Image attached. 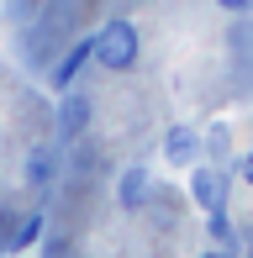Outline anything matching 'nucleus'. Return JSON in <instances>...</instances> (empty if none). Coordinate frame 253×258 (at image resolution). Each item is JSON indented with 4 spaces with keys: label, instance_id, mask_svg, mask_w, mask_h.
Returning a JSON list of instances; mask_svg holds the SVG:
<instances>
[{
    "label": "nucleus",
    "instance_id": "obj_1",
    "mask_svg": "<svg viewBox=\"0 0 253 258\" xmlns=\"http://www.w3.org/2000/svg\"><path fill=\"white\" fill-rule=\"evenodd\" d=\"M90 58L111 74H126L137 63V27L132 21H106V27L90 37Z\"/></svg>",
    "mask_w": 253,
    "mask_h": 258
},
{
    "label": "nucleus",
    "instance_id": "obj_2",
    "mask_svg": "<svg viewBox=\"0 0 253 258\" xmlns=\"http://www.w3.org/2000/svg\"><path fill=\"white\" fill-rule=\"evenodd\" d=\"M148 190H153V179H148V169H126L121 179H116V201H121L126 211L148 206Z\"/></svg>",
    "mask_w": 253,
    "mask_h": 258
},
{
    "label": "nucleus",
    "instance_id": "obj_3",
    "mask_svg": "<svg viewBox=\"0 0 253 258\" xmlns=\"http://www.w3.org/2000/svg\"><path fill=\"white\" fill-rule=\"evenodd\" d=\"M195 153H201V137H195L190 126H169L164 132V158L169 163H190Z\"/></svg>",
    "mask_w": 253,
    "mask_h": 258
},
{
    "label": "nucleus",
    "instance_id": "obj_4",
    "mask_svg": "<svg viewBox=\"0 0 253 258\" xmlns=\"http://www.w3.org/2000/svg\"><path fill=\"white\" fill-rule=\"evenodd\" d=\"M190 190H195V201H201L206 211H222V190H227V179H222L216 169H201V174L190 179Z\"/></svg>",
    "mask_w": 253,
    "mask_h": 258
},
{
    "label": "nucleus",
    "instance_id": "obj_5",
    "mask_svg": "<svg viewBox=\"0 0 253 258\" xmlns=\"http://www.w3.org/2000/svg\"><path fill=\"white\" fill-rule=\"evenodd\" d=\"M53 174H58V158H53V148H32V153H27V184H32V190H42Z\"/></svg>",
    "mask_w": 253,
    "mask_h": 258
},
{
    "label": "nucleus",
    "instance_id": "obj_6",
    "mask_svg": "<svg viewBox=\"0 0 253 258\" xmlns=\"http://www.w3.org/2000/svg\"><path fill=\"white\" fill-rule=\"evenodd\" d=\"M85 58H90V42H79V48H74V53H69V58H64V63H58V74H53V79H58V90H64V85H69V79H74V74H79V69H85Z\"/></svg>",
    "mask_w": 253,
    "mask_h": 258
},
{
    "label": "nucleus",
    "instance_id": "obj_7",
    "mask_svg": "<svg viewBox=\"0 0 253 258\" xmlns=\"http://www.w3.org/2000/svg\"><path fill=\"white\" fill-rule=\"evenodd\" d=\"M37 232H42V216L32 211V216L21 221V227H16V237H11V248H32V242H37Z\"/></svg>",
    "mask_w": 253,
    "mask_h": 258
},
{
    "label": "nucleus",
    "instance_id": "obj_8",
    "mask_svg": "<svg viewBox=\"0 0 253 258\" xmlns=\"http://www.w3.org/2000/svg\"><path fill=\"white\" fill-rule=\"evenodd\" d=\"M85 111H90L85 100H69V105H64V132H79V121H85Z\"/></svg>",
    "mask_w": 253,
    "mask_h": 258
},
{
    "label": "nucleus",
    "instance_id": "obj_9",
    "mask_svg": "<svg viewBox=\"0 0 253 258\" xmlns=\"http://www.w3.org/2000/svg\"><path fill=\"white\" fill-rule=\"evenodd\" d=\"M237 174H243V184H253V153H243V163H237Z\"/></svg>",
    "mask_w": 253,
    "mask_h": 258
},
{
    "label": "nucleus",
    "instance_id": "obj_10",
    "mask_svg": "<svg viewBox=\"0 0 253 258\" xmlns=\"http://www.w3.org/2000/svg\"><path fill=\"white\" fill-rule=\"evenodd\" d=\"M216 6H222V11H248L253 0H216Z\"/></svg>",
    "mask_w": 253,
    "mask_h": 258
},
{
    "label": "nucleus",
    "instance_id": "obj_11",
    "mask_svg": "<svg viewBox=\"0 0 253 258\" xmlns=\"http://www.w3.org/2000/svg\"><path fill=\"white\" fill-rule=\"evenodd\" d=\"M201 258H227V253H201Z\"/></svg>",
    "mask_w": 253,
    "mask_h": 258
}]
</instances>
